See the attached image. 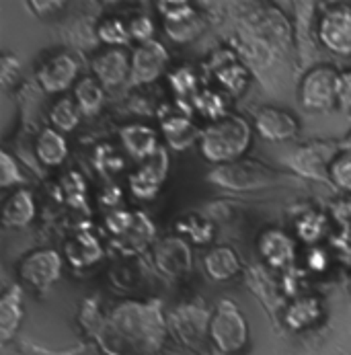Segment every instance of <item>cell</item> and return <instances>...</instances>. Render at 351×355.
<instances>
[{"label":"cell","mask_w":351,"mask_h":355,"mask_svg":"<svg viewBox=\"0 0 351 355\" xmlns=\"http://www.w3.org/2000/svg\"><path fill=\"white\" fill-rule=\"evenodd\" d=\"M80 320L105 355H160L169 335L166 314L158 298L119 300L105 312L87 302Z\"/></svg>","instance_id":"cell-1"},{"label":"cell","mask_w":351,"mask_h":355,"mask_svg":"<svg viewBox=\"0 0 351 355\" xmlns=\"http://www.w3.org/2000/svg\"><path fill=\"white\" fill-rule=\"evenodd\" d=\"M252 144V125L241 115L228 113L226 117L212 121L200 134L201 156L216 164H230L245 158Z\"/></svg>","instance_id":"cell-2"},{"label":"cell","mask_w":351,"mask_h":355,"mask_svg":"<svg viewBox=\"0 0 351 355\" xmlns=\"http://www.w3.org/2000/svg\"><path fill=\"white\" fill-rule=\"evenodd\" d=\"M209 320L212 310L203 300H189L177 304L166 314L169 335L196 355H207L212 349L209 343Z\"/></svg>","instance_id":"cell-3"},{"label":"cell","mask_w":351,"mask_h":355,"mask_svg":"<svg viewBox=\"0 0 351 355\" xmlns=\"http://www.w3.org/2000/svg\"><path fill=\"white\" fill-rule=\"evenodd\" d=\"M251 331L243 310L232 300H220L212 310L209 343L222 355H243L249 349Z\"/></svg>","instance_id":"cell-4"},{"label":"cell","mask_w":351,"mask_h":355,"mask_svg":"<svg viewBox=\"0 0 351 355\" xmlns=\"http://www.w3.org/2000/svg\"><path fill=\"white\" fill-rule=\"evenodd\" d=\"M64 257L55 249H33L25 253L15 265L19 284L31 292L44 294L60 279Z\"/></svg>","instance_id":"cell-5"},{"label":"cell","mask_w":351,"mask_h":355,"mask_svg":"<svg viewBox=\"0 0 351 355\" xmlns=\"http://www.w3.org/2000/svg\"><path fill=\"white\" fill-rule=\"evenodd\" d=\"M209 181L232 191H252L275 185L280 181V175L259 160L241 158L230 164L214 166V171L209 173Z\"/></svg>","instance_id":"cell-6"},{"label":"cell","mask_w":351,"mask_h":355,"mask_svg":"<svg viewBox=\"0 0 351 355\" xmlns=\"http://www.w3.org/2000/svg\"><path fill=\"white\" fill-rule=\"evenodd\" d=\"M339 76L341 72L329 64L310 68L300 80L298 99L308 111H329L339 103Z\"/></svg>","instance_id":"cell-7"},{"label":"cell","mask_w":351,"mask_h":355,"mask_svg":"<svg viewBox=\"0 0 351 355\" xmlns=\"http://www.w3.org/2000/svg\"><path fill=\"white\" fill-rule=\"evenodd\" d=\"M316 37L335 55H351V4H331L316 25Z\"/></svg>","instance_id":"cell-8"},{"label":"cell","mask_w":351,"mask_h":355,"mask_svg":"<svg viewBox=\"0 0 351 355\" xmlns=\"http://www.w3.org/2000/svg\"><path fill=\"white\" fill-rule=\"evenodd\" d=\"M78 62L70 51H53L37 68V83L48 95H62L78 83Z\"/></svg>","instance_id":"cell-9"},{"label":"cell","mask_w":351,"mask_h":355,"mask_svg":"<svg viewBox=\"0 0 351 355\" xmlns=\"http://www.w3.org/2000/svg\"><path fill=\"white\" fill-rule=\"evenodd\" d=\"M169 175V153L160 146L151 158L138 164V168L130 175V191L138 200H154L166 181Z\"/></svg>","instance_id":"cell-10"},{"label":"cell","mask_w":351,"mask_h":355,"mask_svg":"<svg viewBox=\"0 0 351 355\" xmlns=\"http://www.w3.org/2000/svg\"><path fill=\"white\" fill-rule=\"evenodd\" d=\"M91 70L105 89L121 87L132 74V51L126 48H105L93 58Z\"/></svg>","instance_id":"cell-11"},{"label":"cell","mask_w":351,"mask_h":355,"mask_svg":"<svg viewBox=\"0 0 351 355\" xmlns=\"http://www.w3.org/2000/svg\"><path fill=\"white\" fill-rule=\"evenodd\" d=\"M255 132L269 142H286L298 134V119L280 107H259L252 117Z\"/></svg>","instance_id":"cell-12"},{"label":"cell","mask_w":351,"mask_h":355,"mask_svg":"<svg viewBox=\"0 0 351 355\" xmlns=\"http://www.w3.org/2000/svg\"><path fill=\"white\" fill-rule=\"evenodd\" d=\"M169 62V53L160 42H148L132 51V74L130 85H151L158 80Z\"/></svg>","instance_id":"cell-13"},{"label":"cell","mask_w":351,"mask_h":355,"mask_svg":"<svg viewBox=\"0 0 351 355\" xmlns=\"http://www.w3.org/2000/svg\"><path fill=\"white\" fill-rule=\"evenodd\" d=\"M257 249L263 263L277 271L292 267L296 261V241L280 228H267L261 232L257 239Z\"/></svg>","instance_id":"cell-14"},{"label":"cell","mask_w":351,"mask_h":355,"mask_svg":"<svg viewBox=\"0 0 351 355\" xmlns=\"http://www.w3.org/2000/svg\"><path fill=\"white\" fill-rule=\"evenodd\" d=\"M154 263L160 269V273H164L173 279L183 277L191 269V249L183 239L169 236L156 245Z\"/></svg>","instance_id":"cell-15"},{"label":"cell","mask_w":351,"mask_h":355,"mask_svg":"<svg viewBox=\"0 0 351 355\" xmlns=\"http://www.w3.org/2000/svg\"><path fill=\"white\" fill-rule=\"evenodd\" d=\"M212 74L214 78L230 93L241 95L249 85V70L243 66L237 58V53L230 50H222L212 55Z\"/></svg>","instance_id":"cell-16"},{"label":"cell","mask_w":351,"mask_h":355,"mask_svg":"<svg viewBox=\"0 0 351 355\" xmlns=\"http://www.w3.org/2000/svg\"><path fill=\"white\" fill-rule=\"evenodd\" d=\"M25 318L23 306V286L10 284L0 298V341L2 345H10L17 341V333Z\"/></svg>","instance_id":"cell-17"},{"label":"cell","mask_w":351,"mask_h":355,"mask_svg":"<svg viewBox=\"0 0 351 355\" xmlns=\"http://www.w3.org/2000/svg\"><path fill=\"white\" fill-rule=\"evenodd\" d=\"M37 216V203L27 187L12 189L2 202V224L4 228L23 230L33 224Z\"/></svg>","instance_id":"cell-18"},{"label":"cell","mask_w":351,"mask_h":355,"mask_svg":"<svg viewBox=\"0 0 351 355\" xmlns=\"http://www.w3.org/2000/svg\"><path fill=\"white\" fill-rule=\"evenodd\" d=\"M203 271L214 282H230L243 271V263L239 253L228 245L212 247L201 259Z\"/></svg>","instance_id":"cell-19"},{"label":"cell","mask_w":351,"mask_h":355,"mask_svg":"<svg viewBox=\"0 0 351 355\" xmlns=\"http://www.w3.org/2000/svg\"><path fill=\"white\" fill-rule=\"evenodd\" d=\"M119 140H121V146L126 148V153L132 158H136L138 162H144L146 158H151L152 154L160 148L158 134L146 123L123 125L119 132Z\"/></svg>","instance_id":"cell-20"},{"label":"cell","mask_w":351,"mask_h":355,"mask_svg":"<svg viewBox=\"0 0 351 355\" xmlns=\"http://www.w3.org/2000/svg\"><path fill=\"white\" fill-rule=\"evenodd\" d=\"M323 302L316 298V296H300V298H294L290 304L286 306L284 310V324L290 329V331H308L312 327H316L320 320H323Z\"/></svg>","instance_id":"cell-21"},{"label":"cell","mask_w":351,"mask_h":355,"mask_svg":"<svg viewBox=\"0 0 351 355\" xmlns=\"http://www.w3.org/2000/svg\"><path fill=\"white\" fill-rule=\"evenodd\" d=\"M64 257L72 267H91L103 259L101 241L91 230L74 232L64 243Z\"/></svg>","instance_id":"cell-22"},{"label":"cell","mask_w":351,"mask_h":355,"mask_svg":"<svg viewBox=\"0 0 351 355\" xmlns=\"http://www.w3.org/2000/svg\"><path fill=\"white\" fill-rule=\"evenodd\" d=\"M33 153L44 166H60L68 158V142L62 132L46 128L37 134Z\"/></svg>","instance_id":"cell-23"},{"label":"cell","mask_w":351,"mask_h":355,"mask_svg":"<svg viewBox=\"0 0 351 355\" xmlns=\"http://www.w3.org/2000/svg\"><path fill=\"white\" fill-rule=\"evenodd\" d=\"M72 97L76 105L80 107L83 115H97L103 101H105V87L99 80L89 74V76H80L76 87L72 89Z\"/></svg>","instance_id":"cell-24"},{"label":"cell","mask_w":351,"mask_h":355,"mask_svg":"<svg viewBox=\"0 0 351 355\" xmlns=\"http://www.w3.org/2000/svg\"><path fill=\"white\" fill-rule=\"evenodd\" d=\"M162 134L166 142L177 148H185L198 138L194 121L189 119V115H181V113H175L162 119Z\"/></svg>","instance_id":"cell-25"},{"label":"cell","mask_w":351,"mask_h":355,"mask_svg":"<svg viewBox=\"0 0 351 355\" xmlns=\"http://www.w3.org/2000/svg\"><path fill=\"white\" fill-rule=\"evenodd\" d=\"M80 117H83V111L80 107L76 105L74 97H60L51 103L50 107V121L51 128L58 130V132H72L78 128L80 123Z\"/></svg>","instance_id":"cell-26"},{"label":"cell","mask_w":351,"mask_h":355,"mask_svg":"<svg viewBox=\"0 0 351 355\" xmlns=\"http://www.w3.org/2000/svg\"><path fill=\"white\" fill-rule=\"evenodd\" d=\"M97 37L107 48H126L132 37L128 23L119 17H105L97 25Z\"/></svg>","instance_id":"cell-27"},{"label":"cell","mask_w":351,"mask_h":355,"mask_svg":"<svg viewBox=\"0 0 351 355\" xmlns=\"http://www.w3.org/2000/svg\"><path fill=\"white\" fill-rule=\"evenodd\" d=\"M325 232H327V218L318 211H306L296 222L298 241L308 245L310 249L316 247V243L325 236Z\"/></svg>","instance_id":"cell-28"},{"label":"cell","mask_w":351,"mask_h":355,"mask_svg":"<svg viewBox=\"0 0 351 355\" xmlns=\"http://www.w3.org/2000/svg\"><path fill=\"white\" fill-rule=\"evenodd\" d=\"M329 181L343 193L351 196V150L343 148L329 160V171H327Z\"/></svg>","instance_id":"cell-29"},{"label":"cell","mask_w":351,"mask_h":355,"mask_svg":"<svg viewBox=\"0 0 351 355\" xmlns=\"http://www.w3.org/2000/svg\"><path fill=\"white\" fill-rule=\"evenodd\" d=\"M194 107L200 111L203 117L209 119V123L212 121H218V119H222V117L228 115L226 101L218 93H214L212 89H201V91H198L196 97H194Z\"/></svg>","instance_id":"cell-30"},{"label":"cell","mask_w":351,"mask_h":355,"mask_svg":"<svg viewBox=\"0 0 351 355\" xmlns=\"http://www.w3.org/2000/svg\"><path fill=\"white\" fill-rule=\"evenodd\" d=\"M164 27V33L169 40L177 42V44H187L191 40H196L200 35V31L203 29V21H201L200 12L189 17V19H183V21H175V23H162Z\"/></svg>","instance_id":"cell-31"},{"label":"cell","mask_w":351,"mask_h":355,"mask_svg":"<svg viewBox=\"0 0 351 355\" xmlns=\"http://www.w3.org/2000/svg\"><path fill=\"white\" fill-rule=\"evenodd\" d=\"M177 230H179V234L183 232L185 236L191 239V243H198V245H207L214 239V226L196 214H189L183 220H179Z\"/></svg>","instance_id":"cell-32"},{"label":"cell","mask_w":351,"mask_h":355,"mask_svg":"<svg viewBox=\"0 0 351 355\" xmlns=\"http://www.w3.org/2000/svg\"><path fill=\"white\" fill-rule=\"evenodd\" d=\"M169 83H171V89L175 91V95L181 99H187V97L194 99L198 93V76L189 66H181V68L173 70L169 74Z\"/></svg>","instance_id":"cell-33"},{"label":"cell","mask_w":351,"mask_h":355,"mask_svg":"<svg viewBox=\"0 0 351 355\" xmlns=\"http://www.w3.org/2000/svg\"><path fill=\"white\" fill-rule=\"evenodd\" d=\"M23 183H25V177L19 168L17 158L10 156L6 150H2L0 154V187L2 189H10V187L19 189V187H23Z\"/></svg>","instance_id":"cell-34"},{"label":"cell","mask_w":351,"mask_h":355,"mask_svg":"<svg viewBox=\"0 0 351 355\" xmlns=\"http://www.w3.org/2000/svg\"><path fill=\"white\" fill-rule=\"evenodd\" d=\"M85 345H74L68 349H50L46 345L33 343L29 339H17L15 341V355H83Z\"/></svg>","instance_id":"cell-35"},{"label":"cell","mask_w":351,"mask_h":355,"mask_svg":"<svg viewBox=\"0 0 351 355\" xmlns=\"http://www.w3.org/2000/svg\"><path fill=\"white\" fill-rule=\"evenodd\" d=\"M156 10L162 17V23H175L198 15V8L189 2H158Z\"/></svg>","instance_id":"cell-36"},{"label":"cell","mask_w":351,"mask_h":355,"mask_svg":"<svg viewBox=\"0 0 351 355\" xmlns=\"http://www.w3.org/2000/svg\"><path fill=\"white\" fill-rule=\"evenodd\" d=\"M128 29H130V37L134 42H138V46L142 44H148V42H154V21L146 15H136L130 23H128Z\"/></svg>","instance_id":"cell-37"},{"label":"cell","mask_w":351,"mask_h":355,"mask_svg":"<svg viewBox=\"0 0 351 355\" xmlns=\"http://www.w3.org/2000/svg\"><path fill=\"white\" fill-rule=\"evenodd\" d=\"M105 224H107L109 232H113L115 236H121V234H126V232H130L134 228L136 216L130 214V211H123V209H115V211L107 214Z\"/></svg>","instance_id":"cell-38"},{"label":"cell","mask_w":351,"mask_h":355,"mask_svg":"<svg viewBox=\"0 0 351 355\" xmlns=\"http://www.w3.org/2000/svg\"><path fill=\"white\" fill-rule=\"evenodd\" d=\"M19 70H21V64L15 55L10 53H4L2 60H0V78H2V87H10L12 80L19 76Z\"/></svg>","instance_id":"cell-39"},{"label":"cell","mask_w":351,"mask_h":355,"mask_svg":"<svg viewBox=\"0 0 351 355\" xmlns=\"http://www.w3.org/2000/svg\"><path fill=\"white\" fill-rule=\"evenodd\" d=\"M339 103L343 107H351V70L341 72L339 76Z\"/></svg>","instance_id":"cell-40"},{"label":"cell","mask_w":351,"mask_h":355,"mask_svg":"<svg viewBox=\"0 0 351 355\" xmlns=\"http://www.w3.org/2000/svg\"><path fill=\"white\" fill-rule=\"evenodd\" d=\"M325 263H327L325 251H320L318 247H312V249H310V254H308V265H310V269H323Z\"/></svg>","instance_id":"cell-41"},{"label":"cell","mask_w":351,"mask_h":355,"mask_svg":"<svg viewBox=\"0 0 351 355\" xmlns=\"http://www.w3.org/2000/svg\"><path fill=\"white\" fill-rule=\"evenodd\" d=\"M29 6H31V10H35L40 17H44V10H50L51 15V12H55V10H60V8H64L62 2H31Z\"/></svg>","instance_id":"cell-42"}]
</instances>
